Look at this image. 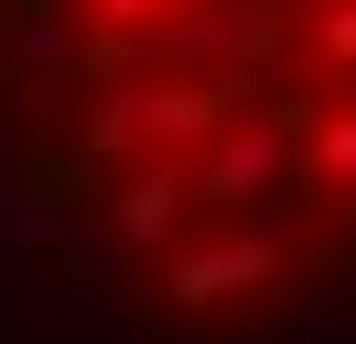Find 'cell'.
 <instances>
[{
  "instance_id": "1",
  "label": "cell",
  "mask_w": 356,
  "mask_h": 344,
  "mask_svg": "<svg viewBox=\"0 0 356 344\" xmlns=\"http://www.w3.org/2000/svg\"><path fill=\"white\" fill-rule=\"evenodd\" d=\"M24 81L138 310L241 333L356 275V0H24Z\"/></svg>"
}]
</instances>
